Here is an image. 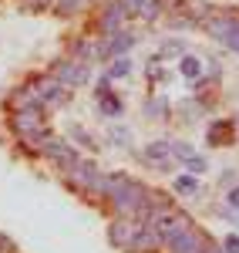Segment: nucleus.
Wrapping results in <instances>:
<instances>
[{"instance_id": "a211bd4d", "label": "nucleus", "mask_w": 239, "mask_h": 253, "mask_svg": "<svg viewBox=\"0 0 239 253\" xmlns=\"http://www.w3.org/2000/svg\"><path fill=\"white\" fill-rule=\"evenodd\" d=\"M175 189L189 196V193H196V189H199V182H196L192 175H179V179H175Z\"/></svg>"}, {"instance_id": "f3484780", "label": "nucleus", "mask_w": 239, "mask_h": 253, "mask_svg": "<svg viewBox=\"0 0 239 253\" xmlns=\"http://www.w3.org/2000/svg\"><path fill=\"white\" fill-rule=\"evenodd\" d=\"M179 71L185 75V78H199V71H202L199 58H192V54H185V58H182V64H179Z\"/></svg>"}, {"instance_id": "423d86ee", "label": "nucleus", "mask_w": 239, "mask_h": 253, "mask_svg": "<svg viewBox=\"0 0 239 253\" xmlns=\"http://www.w3.org/2000/svg\"><path fill=\"white\" fill-rule=\"evenodd\" d=\"M44 159H51L54 166H61L64 172L78 162V152H74V145L71 142H64V138H58V135H44V142H40V149H37Z\"/></svg>"}, {"instance_id": "b1692460", "label": "nucleus", "mask_w": 239, "mask_h": 253, "mask_svg": "<svg viewBox=\"0 0 239 253\" xmlns=\"http://www.w3.org/2000/svg\"><path fill=\"white\" fill-rule=\"evenodd\" d=\"M0 253H14V240L3 236V233H0Z\"/></svg>"}, {"instance_id": "2eb2a0df", "label": "nucleus", "mask_w": 239, "mask_h": 253, "mask_svg": "<svg viewBox=\"0 0 239 253\" xmlns=\"http://www.w3.org/2000/svg\"><path fill=\"white\" fill-rule=\"evenodd\" d=\"M169 156H172V142H152L145 149V162H152V166H165Z\"/></svg>"}, {"instance_id": "aec40b11", "label": "nucleus", "mask_w": 239, "mask_h": 253, "mask_svg": "<svg viewBox=\"0 0 239 253\" xmlns=\"http://www.w3.org/2000/svg\"><path fill=\"white\" fill-rule=\"evenodd\" d=\"M172 156H175V159H182V162H185V159H192V149H189L185 142H172Z\"/></svg>"}, {"instance_id": "393cba45", "label": "nucleus", "mask_w": 239, "mask_h": 253, "mask_svg": "<svg viewBox=\"0 0 239 253\" xmlns=\"http://www.w3.org/2000/svg\"><path fill=\"white\" fill-rule=\"evenodd\" d=\"M226 253H239V236H226Z\"/></svg>"}, {"instance_id": "6ab92c4d", "label": "nucleus", "mask_w": 239, "mask_h": 253, "mask_svg": "<svg viewBox=\"0 0 239 253\" xmlns=\"http://www.w3.org/2000/svg\"><path fill=\"white\" fill-rule=\"evenodd\" d=\"M101 112H104V115H118V112H121V101H115V95H104Z\"/></svg>"}, {"instance_id": "4468645a", "label": "nucleus", "mask_w": 239, "mask_h": 253, "mask_svg": "<svg viewBox=\"0 0 239 253\" xmlns=\"http://www.w3.org/2000/svg\"><path fill=\"white\" fill-rule=\"evenodd\" d=\"M229 138H233V125L229 122H212L209 132H205V142L209 145H226Z\"/></svg>"}, {"instance_id": "f03ea898", "label": "nucleus", "mask_w": 239, "mask_h": 253, "mask_svg": "<svg viewBox=\"0 0 239 253\" xmlns=\"http://www.w3.org/2000/svg\"><path fill=\"white\" fill-rule=\"evenodd\" d=\"M145 223L155 230L162 247H172L182 233L192 230V219H189L185 213H179V210H172V206H152L148 216H145Z\"/></svg>"}, {"instance_id": "1a4fd4ad", "label": "nucleus", "mask_w": 239, "mask_h": 253, "mask_svg": "<svg viewBox=\"0 0 239 253\" xmlns=\"http://www.w3.org/2000/svg\"><path fill=\"white\" fill-rule=\"evenodd\" d=\"M205 247H209V240L192 226V230H189V233H182L169 250H172V253H205Z\"/></svg>"}, {"instance_id": "dca6fc26", "label": "nucleus", "mask_w": 239, "mask_h": 253, "mask_svg": "<svg viewBox=\"0 0 239 253\" xmlns=\"http://www.w3.org/2000/svg\"><path fill=\"white\" fill-rule=\"evenodd\" d=\"M68 98H71V91H68V88H58L54 95H47L44 101H40V112H58V108L64 105V101H68Z\"/></svg>"}, {"instance_id": "bb28decb", "label": "nucleus", "mask_w": 239, "mask_h": 253, "mask_svg": "<svg viewBox=\"0 0 239 253\" xmlns=\"http://www.w3.org/2000/svg\"><path fill=\"white\" fill-rule=\"evenodd\" d=\"M27 3H34V7H47L51 0H27Z\"/></svg>"}, {"instance_id": "ddd939ff", "label": "nucleus", "mask_w": 239, "mask_h": 253, "mask_svg": "<svg viewBox=\"0 0 239 253\" xmlns=\"http://www.w3.org/2000/svg\"><path fill=\"white\" fill-rule=\"evenodd\" d=\"M125 7H128V14L135 10V14L145 17V20H155L162 14V3H159V0H125Z\"/></svg>"}, {"instance_id": "cd10ccee", "label": "nucleus", "mask_w": 239, "mask_h": 253, "mask_svg": "<svg viewBox=\"0 0 239 253\" xmlns=\"http://www.w3.org/2000/svg\"><path fill=\"white\" fill-rule=\"evenodd\" d=\"M205 253H222V250H216V247H205Z\"/></svg>"}, {"instance_id": "9d476101", "label": "nucleus", "mask_w": 239, "mask_h": 253, "mask_svg": "<svg viewBox=\"0 0 239 253\" xmlns=\"http://www.w3.org/2000/svg\"><path fill=\"white\" fill-rule=\"evenodd\" d=\"M128 17V7H125V0H111V7L104 10V17H101V31L104 34H118L121 20Z\"/></svg>"}, {"instance_id": "6e6552de", "label": "nucleus", "mask_w": 239, "mask_h": 253, "mask_svg": "<svg viewBox=\"0 0 239 253\" xmlns=\"http://www.w3.org/2000/svg\"><path fill=\"white\" fill-rule=\"evenodd\" d=\"M138 230H141L138 219H132V216H121V219H115V223L108 226V240H111L115 247H121V250H132V243H135Z\"/></svg>"}, {"instance_id": "412c9836", "label": "nucleus", "mask_w": 239, "mask_h": 253, "mask_svg": "<svg viewBox=\"0 0 239 253\" xmlns=\"http://www.w3.org/2000/svg\"><path fill=\"white\" fill-rule=\"evenodd\" d=\"M128 68H132V64L121 58V61H115V64H111V71H108V75H111V78H121V75H128Z\"/></svg>"}, {"instance_id": "20e7f679", "label": "nucleus", "mask_w": 239, "mask_h": 253, "mask_svg": "<svg viewBox=\"0 0 239 253\" xmlns=\"http://www.w3.org/2000/svg\"><path fill=\"white\" fill-rule=\"evenodd\" d=\"M68 182L78 186V189H88V193L104 196V175H101V169L91 162V159H78V162L68 169Z\"/></svg>"}, {"instance_id": "4be33fe9", "label": "nucleus", "mask_w": 239, "mask_h": 253, "mask_svg": "<svg viewBox=\"0 0 239 253\" xmlns=\"http://www.w3.org/2000/svg\"><path fill=\"white\" fill-rule=\"evenodd\" d=\"M81 0H58V14H71V10H78Z\"/></svg>"}, {"instance_id": "a878e982", "label": "nucleus", "mask_w": 239, "mask_h": 253, "mask_svg": "<svg viewBox=\"0 0 239 253\" xmlns=\"http://www.w3.org/2000/svg\"><path fill=\"white\" fill-rule=\"evenodd\" d=\"M229 206H233V210H239V189H233V193H229Z\"/></svg>"}, {"instance_id": "f8f14e48", "label": "nucleus", "mask_w": 239, "mask_h": 253, "mask_svg": "<svg viewBox=\"0 0 239 253\" xmlns=\"http://www.w3.org/2000/svg\"><path fill=\"white\" fill-rule=\"evenodd\" d=\"M155 247H162L159 236H155V230H152L148 223H141V230H138V236H135V243H132V250L135 253H152Z\"/></svg>"}, {"instance_id": "0eeeda50", "label": "nucleus", "mask_w": 239, "mask_h": 253, "mask_svg": "<svg viewBox=\"0 0 239 253\" xmlns=\"http://www.w3.org/2000/svg\"><path fill=\"white\" fill-rule=\"evenodd\" d=\"M54 81H58L61 88H78V84H84L88 81V64L78 58H68V61H58L54 64Z\"/></svg>"}, {"instance_id": "5701e85b", "label": "nucleus", "mask_w": 239, "mask_h": 253, "mask_svg": "<svg viewBox=\"0 0 239 253\" xmlns=\"http://www.w3.org/2000/svg\"><path fill=\"white\" fill-rule=\"evenodd\" d=\"M185 166H189V169H192V172H202V169H205V159L192 156V159H185Z\"/></svg>"}, {"instance_id": "7ed1b4c3", "label": "nucleus", "mask_w": 239, "mask_h": 253, "mask_svg": "<svg viewBox=\"0 0 239 253\" xmlns=\"http://www.w3.org/2000/svg\"><path fill=\"white\" fill-rule=\"evenodd\" d=\"M10 125H14V132H17L31 149H40V142H44V112L40 108H24V112H14L10 118Z\"/></svg>"}, {"instance_id": "39448f33", "label": "nucleus", "mask_w": 239, "mask_h": 253, "mask_svg": "<svg viewBox=\"0 0 239 253\" xmlns=\"http://www.w3.org/2000/svg\"><path fill=\"white\" fill-rule=\"evenodd\" d=\"M205 31L219 44H226L229 51L239 54V17L236 14H212V17H205Z\"/></svg>"}, {"instance_id": "9b49d317", "label": "nucleus", "mask_w": 239, "mask_h": 253, "mask_svg": "<svg viewBox=\"0 0 239 253\" xmlns=\"http://www.w3.org/2000/svg\"><path fill=\"white\" fill-rule=\"evenodd\" d=\"M132 44H135V34L121 31V34H111V41H108L104 47H98V54H101V58H118V54H125Z\"/></svg>"}, {"instance_id": "f257e3e1", "label": "nucleus", "mask_w": 239, "mask_h": 253, "mask_svg": "<svg viewBox=\"0 0 239 253\" xmlns=\"http://www.w3.org/2000/svg\"><path fill=\"white\" fill-rule=\"evenodd\" d=\"M104 196L121 216H132V213L148 216V210H152L148 206V189L135 179H128V175H104Z\"/></svg>"}]
</instances>
